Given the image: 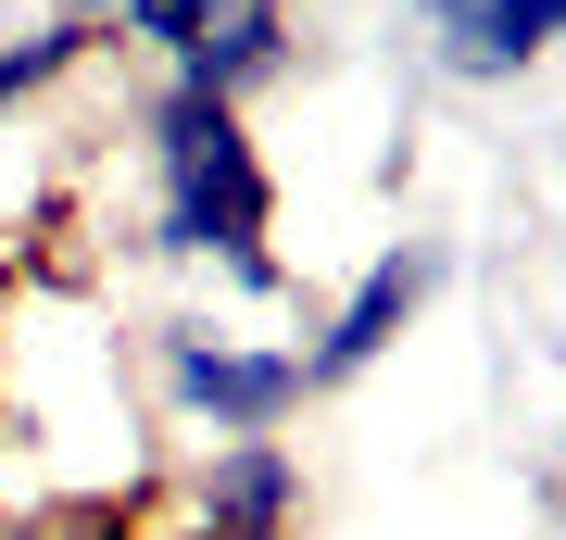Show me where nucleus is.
Instances as JSON below:
<instances>
[{
  "label": "nucleus",
  "mask_w": 566,
  "mask_h": 540,
  "mask_svg": "<svg viewBox=\"0 0 566 540\" xmlns=\"http://www.w3.org/2000/svg\"><path fill=\"white\" fill-rule=\"evenodd\" d=\"M151 252H177V264H227L252 301H277L290 289V264L264 252V214H277V189H264V151H252V126H240V100H202V88H177L164 76L151 100Z\"/></svg>",
  "instance_id": "nucleus-1"
},
{
  "label": "nucleus",
  "mask_w": 566,
  "mask_h": 540,
  "mask_svg": "<svg viewBox=\"0 0 566 540\" xmlns=\"http://www.w3.org/2000/svg\"><path fill=\"white\" fill-rule=\"evenodd\" d=\"M151 364H164V402L202 415L214 441H277V427L315 402L303 390V352H252V340H214V327H164Z\"/></svg>",
  "instance_id": "nucleus-2"
},
{
  "label": "nucleus",
  "mask_w": 566,
  "mask_h": 540,
  "mask_svg": "<svg viewBox=\"0 0 566 540\" xmlns=\"http://www.w3.org/2000/svg\"><path fill=\"white\" fill-rule=\"evenodd\" d=\"M441 277H453V252H428V240H390L378 264H365V277L340 289V315L315 327V352H303V390H353L365 364H378L390 340H403V327L428 315V301H441Z\"/></svg>",
  "instance_id": "nucleus-3"
},
{
  "label": "nucleus",
  "mask_w": 566,
  "mask_h": 540,
  "mask_svg": "<svg viewBox=\"0 0 566 540\" xmlns=\"http://www.w3.org/2000/svg\"><path fill=\"white\" fill-rule=\"evenodd\" d=\"M189 516H202V540H290L303 528V453L290 441H214L189 465Z\"/></svg>",
  "instance_id": "nucleus-4"
},
{
  "label": "nucleus",
  "mask_w": 566,
  "mask_h": 540,
  "mask_svg": "<svg viewBox=\"0 0 566 540\" xmlns=\"http://www.w3.org/2000/svg\"><path fill=\"white\" fill-rule=\"evenodd\" d=\"M428 39H441V76H465V88H504V76H528V63L566 39V0H479V13L428 25Z\"/></svg>",
  "instance_id": "nucleus-5"
},
{
  "label": "nucleus",
  "mask_w": 566,
  "mask_h": 540,
  "mask_svg": "<svg viewBox=\"0 0 566 540\" xmlns=\"http://www.w3.org/2000/svg\"><path fill=\"white\" fill-rule=\"evenodd\" d=\"M264 76H290V13L277 0H264V13H214L202 51L177 63V88H202V100H252Z\"/></svg>",
  "instance_id": "nucleus-6"
},
{
  "label": "nucleus",
  "mask_w": 566,
  "mask_h": 540,
  "mask_svg": "<svg viewBox=\"0 0 566 540\" xmlns=\"http://www.w3.org/2000/svg\"><path fill=\"white\" fill-rule=\"evenodd\" d=\"M102 51V25H39V39H0V100H25V88H51V76H76V63Z\"/></svg>",
  "instance_id": "nucleus-7"
},
{
  "label": "nucleus",
  "mask_w": 566,
  "mask_h": 540,
  "mask_svg": "<svg viewBox=\"0 0 566 540\" xmlns=\"http://www.w3.org/2000/svg\"><path fill=\"white\" fill-rule=\"evenodd\" d=\"M202 0H126V13H114V39H139V51H164V63H189V51H202Z\"/></svg>",
  "instance_id": "nucleus-8"
},
{
  "label": "nucleus",
  "mask_w": 566,
  "mask_h": 540,
  "mask_svg": "<svg viewBox=\"0 0 566 540\" xmlns=\"http://www.w3.org/2000/svg\"><path fill=\"white\" fill-rule=\"evenodd\" d=\"M114 13H126V0H76V25H114Z\"/></svg>",
  "instance_id": "nucleus-9"
},
{
  "label": "nucleus",
  "mask_w": 566,
  "mask_h": 540,
  "mask_svg": "<svg viewBox=\"0 0 566 540\" xmlns=\"http://www.w3.org/2000/svg\"><path fill=\"white\" fill-rule=\"evenodd\" d=\"M554 453H566V427H554Z\"/></svg>",
  "instance_id": "nucleus-10"
}]
</instances>
